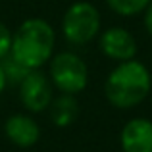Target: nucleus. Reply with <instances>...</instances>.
<instances>
[{"mask_svg":"<svg viewBox=\"0 0 152 152\" xmlns=\"http://www.w3.org/2000/svg\"><path fill=\"white\" fill-rule=\"evenodd\" d=\"M50 119L58 127H67L77 119L79 115V104L73 94H60L58 98H52L50 106Z\"/></svg>","mask_w":152,"mask_h":152,"instance_id":"nucleus-9","label":"nucleus"},{"mask_svg":"<svg viewBox=\"0 0 152 152\" xmlns=\"http://www.w3.org/2000/svg\"><path fill=\"white\" fill-rule=\"evenodd\" d=\"M123 152H152V121L146 118H133L119 133Z\"/></svg>","mask_w":152,"mask_h":152,"instance_id":"nucleus-7","label":"nucleus"},{"mask_svg":"<svg viewBox=\"0 0 152 152\" xmlns=\"http://www.w3.org/2000/svg\"><path fill=\"white\" fill-rule=\"evenodd\" d=\"M4 133L15 146L29 148L37 145L41 139V127L31 115L27 114H14L4 123Z\"/></svg>","mask_w":152,"mask_h":152,"instance_id":"nucleus-8","label":"nucleus"},{"mask_svg":"<svg viewBox=\"0 0 152 152\" xmlns=\"http://www.w3.org/2000/svg\"><path fill=\"white\" fill-rule=\"evenodd\" d=\"M6 77H4V71H2V66H0V94H2V91L6 89Z\"/></svg>","mask_w":152,"mask_h":152,"instance_id":"nucleus-14","label":"nucleus"},{"mask_svg":"<svg viewBox=\"0 0 152 152\" xmlns=\"http://www.w3.org/2000/svg\"><path fill=\"white\" fill-rule=\"evenodd\" d=\"M0 66H2V71H4V77H6V83H12V85H18L27 77L31 69H27L23 64H19L15 58H12L10 54L6 58L0 60Z\"/></svg>","mask_w":152,"mask_h":152,"instance_id":"nucleus-10","label":"nucleus"},{"mask_svg":"<svg viewBox=\"0 0 152 152\" xmlns=\"http://www.w3.org/2000/svg\"><path fill=\"white\" fill-rule=\"evenodd\" d=\"M150 89L152 75L148 67L135 58L127 60V62H119L108 73L106 83H104L106 100L119 110L139 106L150 94Z\"/></svg>","mask_w":152,"mask_h":152,"instance_id":"nucleus-1","label":"nucleus"},{"mask_svg":"<svg viewBox=\"0 0 152 152\" xmlns=\"http://www.w3.org/2000/svg\"><path fill=\"white\" fill-rule=\"evenodd\" d=\"M145 18H142V21H145V29H146V33L152 37V0H150V4L145 8Z\"/></svg>","mask_w":152,"mask_h":152,"instance_id":"nucleus-13","label":"nucleus"},{"mask_svg":"<svg viewBox=\"0 0 152 152\" xmlns=\"http://www.w3.org/2000/svg\"><path fill=\"white\" fill-rule=\"evenodd\" d=\"M19 98L29 112L37 114L50 106L54 98V85L41 69H31L27 77L19 83Z\"/></svg>","mask_w":152,"mask_h":152,"instance_id":"nucleus-5","label":"nucleus"},{"mask_svg":"<svg viewBox=\"0 0 152 152\" xmlns=\"http://www.w3.org/2000/svg\"><path fill=\"white\" fill-rule=\"evenodd\" d=\"M50 81L62 94H77L89 85V67L79 54L69 50L50 58Z\"/></svg>","mask_w":152,"mask_h":152,"instance_id":"nucleus-4","label":"nucleus"},{"mask_svg":"<svg viewBox=\"0 0 152 152\" xmlns=\"http://www.w3.org/2000/svg\"><path fill=\"white\" fill-rule=\"evenodd\" d=\"M12 37H14V33L8 29L6 23L0 21V60L6 58V56L10 54V50H12Z\"/></svg>","mask_w":152,"mask_h":152,"instance_id":"nucleus-12","label":"nucleus"},{"mask_svg":"<svg viewBox=\"0 0 152 152\" xmlns=\"http://www.w3.org/2000/svg\"><path fill=\"white\" fill-rule=\"evenodd\" d=\"M54 27L42 18H29L14 31L10 56L27 69H41L54 56Z\"/></svg>","mask_w":152,"mask_h":152,"instance_id":"nucleus-2","label":"nucleus"},{"mask_svg":"<svg viewBox=\"0 0 152 152\" xmlns=\"http://www.w3.org/2000/svg\"><path fill=\"white\" fill-rule=\"evenodd\" d=\"M106 4L114 14L129 18V15L145 12V8L150 4V0H106Z\"/></svg>","mask_w":152,"mask_h":152,"instance_id":"nucleus-11","label":"nucleus"},{"mask_svg":"<svg viewBox=\"0 0 152 152\" xmlns=\"http://www.w3.org/2000/svg\"><path fill=\"white\" fill-rule=\"evenodd\" d=\"M102 19L94 4L79 0L66 10L62 18V35L69 45L83 46L100 35Z\"/></svg>","mask_w":152,"mask_h":152,"instance_id":"nucleus-3","label":"nucleus"},{"mask_svg":"<svg viewBox=\"0 0 152 152\" xmlns=\"http://www.w3.org/2000/svg\"><path fill=\"white\" fill-rule=\"evenodd\" d=\"M98 46L106 58L114 60L118 64L133 60L139 50L135 37L123 27H110V29L102 31L100 39H98Z\"/></svg>","mask_w":152,"mask_h":152,"instance_id":"nucleus-6","label":"nucleus"}]
</instances>
